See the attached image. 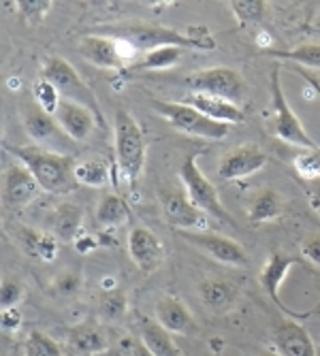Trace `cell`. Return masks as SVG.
<instances>
[{
	"label": "cell",
	"mask_w": 320,
	"mask_h": 356,
	"mask_svg": "<svg viewBox=\"0 0 320 356\" xmlns=\"http://www.w3.org/2000/svg\"><path fill=\"white\" fill-rule=\"evenodd\" d=\"M101 37H109L115 41H124L135 51H152L158 47H179V49H199L211 51L216 49V41L207 32V28H192L188 35L173 28L154 26L143 22H122L115 26L96 28Z\"/></svg>",
	"instance_id": "obj_1"
},
{
	"label": "cell",
	"mask_w": 320,
	"mask_h": 356,
	"mask_svg": "<svg viewBox=\"0 0 320 356\" xmlns=\"http://www.w3.org/2000/svg\"><path fill=\"white\" fill-rule=\"evenodd\" d=\"M7 149L17 158V163H22L32 175H35L43 192L69 194L79 186L75 179L77 163L73 160V156L54 152L41 145H17V147L7 145Z\"/></svg>",
	"instance_id": "obj_2"
},
{
	"label": "cell",
	"mask_w": 320,
	"mask_h": 356,
	"mask_svg": "<svg viewBox=\"0 0 320 356\" xmlns=\"http://www.w3.org/2000/svg\"><path fill=\"white\" fill-rule=\"evenodd\" d=\"M113 135H115V171L120 179L128 186V190H135L145 169V156H147L145 135L139 122L126 109L115 111Z\"/></svg>",
	"instance_id": "obj_3"
},
{
	"label": "cell",
	"mask_w": 320,
	"mask_h": 356,
	"mask_svg": "<svg viewBox=\"0 0 320 356\" xmlns=\"http://www.w3.org/2000/svg\"><path fill=\"white\" fill-rule=\"evenodd\" d=\"M152 109L169 122L171 128L188 135V137H197L205 141H220L229 135L231 126L220 124L197 111L195 107H190L186 103H173V101H160L152 99Z\"/></svg>",
	"instance_id": "obj_4"
},
{
	"label": "cell",
	"mask_w": 320,
	"mask_h": 356,
	"mask_svg": "<svg viewBox=\"0 0 320 356\" xmlns=\"http://www.w3.org/2000/svg\"><path fill=\"white\" fill-rule=\"evenodd\" d=\"M269 90H271V111H273V135L280 141L288 145H297L301 149H320V145L307 135L301 120L297 118V113L293 111L291 103L286 99L278 64L269 75Z\"/></svg>",
	"instance_id": "obj_5"
},
{
	"label": "cell",
	"mask_w": 320,
	"mask_h": 356,
	"mask_svg": "<svg viewBox=\"0 0 320 356\" xmlns=\"http://www.w3.org/2000/svg\"><path fill=\"white\" fill-rule=\"evenodd\" d=\"M41 77L47 79L62 96V101H73L79 103L83 107H88L99 122L103 124V111L99 107V101H96L94 92L90 90V86L81 79V75L77 73V69L73 67L71 62L62 60L58 56H51L45 64H43V71Z\"/></svg>",
	"instance_id": "obj_6"
},
{
	"label": "cell",
	"mask_w": 320,
	"mask_h": 356,
	"mask_svg": "<svg viewBox=\"0 0 320 356\" xmlns=\"http://www.w3.org/2000/svg\"><path fill=\"white\" fill-rule=\"evenodd\" d=\"M179 179H182V186H184V192L188 194V199L203 213L214 216L216 220L224 224H233V218L224 209L216 186L201 171L197 154H190L188 158H184V163L179 165Z\"/></svg>",
	"instance_id": "obj_7"
},
{
	"label": "cell",
	"mask_w": 320,
	"mask_h": 356,
	"mask_svg": "<svg viewBox=\"0 0 320 356\" xmlns=\"http://www.w3.org/2000/svg\"><path fill=\"white\" fill-rule=\"evenodd\" d=\"M184 83L192 92L220 96V99H227L235 105H241V101L246 99V81L231 67H211L197 71L188 75Z\"/></svg>",
	"instance_id": "obj_8"
},
{
	"label": "cell",
	"mask_w": 320,
	"mask_h": 356,
	"mask_svg": "<svg viewBox=\"0 0 320 356\" xmlns=\"http://www.w3.org/2000/svg\"><path fill=\"white\" fill-rule=\"evenodd\" d=\"M179 237H184L188 243L205 252L211 261L227 265V267H248L250 258L241 243H237L231 237H224L220 233L209 231H177Z\"/></svg>",
	"instance_id": "obj_9"
},
{
	"label": "cell",
	"mask_w": 320,
	"mask_h": 356,
	"mask_svg": "<svg viewBox=\"0 0 320 356\" xmlns=\"http://www.w3.org/2000/svg\"><path fill=\"white\" fill-rule=\"evenodd\" d=\"M79 51L83 56V60H88L90 64L105 71H124V62L128 58L137 56V51L124 43V41H115L109 37H101V35H88L83 37Z\"/></svg>",
	"instance_id": "obj_10"
},
{
	"label": "cell",
	"mask_w": 320,
	"mask_h": 356,
	"mask_svg": "<svg viewBox=\"0 0 320 356\" xmlns=\"http://www.w3.org/2000/svg\"><path fill=\"white\" fill-rule=\"evenodd\" d=\"M160 207L165 220L175 226L177 231H205L207 213H203L195 203L188 199L184 190H160Z\"/></svg>",
	"instance_id": "obj_11"
},
{
	"label": "cell",
	"mask_w": 320,
	"mask_h": 356,
	"mask_svg": "<svg viewBox=\"0 0 320 356\" xmlns=\"http://www.w3.org/2000/svg\"><path fill=\"white\" fill-rule=\"evenodd\" d=\"M267 154L259 145H239L229 149L220 158L218 163V175L224 181H241L252 177L254 173H259L267 165Z\"/></svg>",
	"instance_id": "obj_12"
},
{
	"label": "cell",
	"mask_w": 320,
	"mask_h": 356,
	"mask_svg": "<svg viewBox=\"0 0 320 356\" xmlns=\"http://www.w3.org/2000/svg\"><path fill=\"white\" fill-rule=\"evenodd\" d=\"M299 261L295 256H291V254H284V252H273L267 261H265V265H263V269H261V273H259V284H261V288L265 290V295L273 301V305L282 312V314H286L291 320H299V318H307L310 314H297V312H293V309H288L284 303H282V299H280V286L284 284V280H286V275H288V271H291L295 265H297Z\"/></svg>",
	"instance_id": "obj_13"
},
{
	"label": "cell",
	"mask_w": 320,
	"mask_h": 356,
	"mask_svg": "<svg viewBox=\"0 0 320 356\" xmlns=\"http://www.w3.org/2000/svg\"><path fill=\"white\" fill-rule=\"evenodd\" d=\"M128 254H131L135 267L143 275L158 271L167 258V252L160 237L154 235L150 229H145V226H135V229L128 233Z\"/></svg>",
	"instance_id": "obj_14"
},
{
	"label": "cell",
	"mask_w": 320,
	"mask_h": 356,
	"mask_svg": "<svg viewBox=\"0 0 320 356\" xmlns=\"http://www.w3.org/2000/svg\"><path fill=\"white\" fill-rule=\"evenodd\" d=\"M43 188L22 163L11 165L3 177V203L7 209H22L35 203Z\"/></svg>",
	"instance_id": "obj_15"
},
{
	"label": "cell",
	"mask_w": 320,
	"mask_h": 356,
	"mask_svg": "<svg viewBox=\"0 0 320 356\" xmlns=\"http://www.w3.org/2000/svg\"><path fill=\"white\" fill-rule=\"evenodd\" d=\"M271 343L273 352L280 356H318V348L312 335L295 320L278 322L271 333Z\"/></svg>",
	"instance_id": "obj_16"
},
{
	"label": "cell",
	"mask_w": 320,
	"mask_h": 356,
	"mask_svg": "<svg viewBox=\"0 0 320 356\" xmlns=\"http://www.w3.org/2000/svg\"><path fill=\"white\" fill-rule=\"evenodd\" d=\"M54 118L64 131V135H67L73 143H86L92 137L94 128L101 124L99 118H96L88 107L73 103V101H62Z\"/></svg>",
	"instance_id": "obj_17"
},
{
	"label": "cell",
	"mask_w": 320,
	"mask_h": 356,
	"mask_svg": "<svg viewBox=\"0 0 320 356\" xmlns=\"http://www.w3.org/2000/svg\"><path fill=\"white\" fill-rule=\"evenodd\" d=\"M24 128H26L28 137L35 141V145L47 147V149H54V152H58L64 143L69 141V137L64 135V131L56 122V118L45 113L43 109H39L37 105L26 109Z\"/></svg>",
	"instance_id": "obj_18"
},
{
	"label": "cell",
	"mask_w": 320,
	"mask_h": 356,
	"mask_svg": "<svg viewBox=\"0 0 320 356\" xmlns=\"http://www.w3.org/2000/svg\"><path fill=\"white\" fill-rule=\"evenodd\" d=\"M154 320L160 327L167 329L171 335H195L197 320L190 314V309L171 295H163L154 305Z\"/></svg>",
	"instance_id": "obj_19"
},
{
	"label": "cell",
	"mask_w": 320,
	"mask_h": 356,
	"mask_svg": "<svg viewBox=\"0 0 320 356\" xmlns=\"http://www.w3.org/2000/svg\"><path fill=\"white\" fill-rule=\"evenodd\" d=\"M199 297L201 303L216 316H224V314H231L241 299V290L229 282V280H222V277H205L199 284Z\"/></svg>",
	"instance_id": "obj_20"
},
{
	"label": "cell",
	"mask_w": 320,
	"mask_h": 356,
	"mask_svg": "<svg viewBox=\"0 0 320 356\" xmlns=\"http://www.w3.org/2000/svg\"><path fill=\"white\" fill-rule=\"evenodd\" d=\"M190 107H195L197 111H201L203 115H207L214 122L227 124V126H235L246 122V113L239 105L220 99V96H211V94H199V92H190L186 99L182 101Z\"/></svg>",
	"instance_id": "obj_21"
},
{
	"label": "cell",
	"mask_w": 320,
	"mask_h": 356,
	"mask_svg": "<svg viewBox=\"0 0 320 356\" xmlns=\"http://www.w3.org/2000/svg\"><path fill=\"white\" fill-rule=\"evenodd\" d=\"M67 339L79 354H86V356L103 354L111 348L107 331L99 325V322H92V320L71 327L67 333Z\"/></svg>",
	"instance_id": "obj_22"
},
{
	"label": "cell",
	"mask_w": 320,
	"mask_h": 356,
	"mask_svg": "<svg viewBox=\"0 0 320 356\" xmlns=\"http://www.w3.org/2000/svg\"><path fill=\"white\" fill-rule=\"evenodd\" d=\"M17 241L19 248L37 258L41 263H51L60 252V239L54 233L47 231H37V229H19L17 231Z\"/></svg>",
	"instance_id": "obj_23"
},
{
	"label": "cell",
	"mask_w": 320,
	"mask_h": 356,
	"mask_svg": "<svg viewBox=\"0 0 320 356\" xmlns=\"http://www.w3.org/2000/svg\"><path fill=\"white\" fill-rule=\"evenodd\" d=\"M139 337L154 356H186L173 335L152 318H139Z\"/></svg>",
	"instance_id": "obj_24"
},
{
	"label": "cell",
	"mask_w": 320,
	"mask_h": 356,
	"mask_svg": "<svg viewBox=\"0 0 320 356\" xmlns=\"http://www.w3.org/2000/svg\"><path fill=\"white\" fill-rule=\"evenodd\" d=\"M49 224H51V233L60 241H75L83 226V209L75 203H60L54 209Z\"/></svg>",
	"instance_id": "obj_25"
},
{
	"label": "cell",
	"mask_w": 320,
	"mask_h": 356,
	"mask_svg": "<svg viewBox=\"0 0 320 356\" xmlns=\"http://www.w3.org/2000/svg\"><path fill=\"white\" fill-rule=\"evenodd\" d=\"M184 51L179 47H158L152 51L141 54L139 60H135L133 64L122 71V75H133V73H143V71H167L173 69L182 62Z\"/></svg>",
	"instance_id": "obj_26"
},
{
	"label": "cell",
	"mask_w": 320,
	"mask_h": 356,
	"mask_svg": "<svg viewBox=\"0 0 320 356\" xmlns=\"http://www.w3.org/2000/svg\"><path fill=\"white\" fill-rule=\"evenodd\" d=\"M284 213V201L275 188H265L261 194H256L250 209H248V220L252 224H267L280 220Z\"/></svg>",
	"instance_id": "obj_27"
},
{
	"label": "cell",
	"mask_w": 320,
	"mask_h": 356,
	"mask_svg": "<svg viewBox=\"0 0 320 356\" xmlns=\"http://www.w3.org/2000/svg\"><path fill=\"white\" fill-rule=\"evenodd\" d=\"M96 220H99L105 229H120V226L131 224L133 211L120 194L109 192L101 199L99 207H96Z\"/></svg>",
	"instance_id": "obj_28"
},
{
	"label": "cell",
	"mask_w": 320,
	"mask_h": 356,
	"mask_svg": "<svg viewBox=\"0 0 320 356\" xmlns=\"http://www.w3.org/2000/svg\"><path fill=\"white\" fill-rule=\"evenodd\" d=\"M75 179L79 186L103 188L109 181V165L103 158H90L75 165Z\"/></svg>",
	"instance_id": "obj_29"
},
{
	"label": "cell",
	"mask_w": 320,
	"mask_h": 356,
	"mask_svg": "<svg viewBox=\"0 0 320 356\" xmlns=\"http://www.w3.org/2000/svg\"><path fill=\"white\" fill-rule=\"evenodd\" d=\"M24 356H64L56 339L43 331H30L24 341Z\"/></svg>",
	"instance_id": "obj_30"
},
{
	"label": "cell",
	"mask_w": 320,
	"mask_h": 356,
	"mask_svg": "<svg viewBox=\"0 0 320 356\" xmlns=\"http://www.w3.org/2000/svg\"><path fill=\"white\" fill-rule=\"evenodd\" d=\"M99 312L107 322H118L128 312V297L118 288L115 290H105V293L101 295Z\"/></svg>",
	"instance_id": "obj_31"
},
{
	"label": "cell",
	"mask_w": 320,
	"mask_h": 356,
	"mask_svg": "<svg viewBox=\"0 0 320 356\" xmlns=\"http://www.w3.org/2000/svg\"><path fill=\"white\" fill-rule=\"evenodd\" d=\"M229 9L241 24H259L267 13V3L265 0H231Z\"/></svg>",
	"instance_id": "obj_32"
},
{
	"label": "cell",
	"mask_w": 320,
	"mask_h": 356,
	"mask_svg": "<svg viewBox=\"0 0 320 356\" xmlns=\"http://www.w3.org/2000/svg\"><path fill=\"white\" fill-rule=\"evenodd\" d=\"M271 54L275 58L299 62V64H303V67H310V69H320V43H305V45H299L295 49L271 51Z\"/></svg>",
	"instance_id": "obj_33"
},
{
	"label": "cell",
	"mask_w": 320,
	"mask_h": 356,
	"mask_svg": "<svg viewBox=\"0 0 320 356\" xmlns=\"http://www.w3.org/2000/svg\"><path fill=\"white\" fill-rule=\"evenodd\" d=\"M60 103H62L60 92H58L47 79L39 77V81L35 83V105H37L39 109H43L45 113L56 115Z\"/></svg>",
	"instance_id": "obj_34"
},
{
	"label": "cell",
	"mask_w": 320,
	"mask_h": 356,
	"mask_svg": "<svg viewBox=\"0 0 320 356\" xmlns=\"http://www.w3.org/2000/svg\"><path fill=\"white\" fill-rule=\"evenodd\" d=\"M293 167L301 179H320V149H301L293 160Z\"/></svg>",
	"instance_id": "obj_35"
},
{
	"label": "cell",
	"mask_w": 320,
	"mask_h": 356,
	"mask_svg": "<svg viewBox=\"0 0 320 356\" xmlns=\"http://www.w3.org/2000/svg\"><path fill=\"white\" fill-rule=\"evenodd\" d=\"M15 11L17 15L26 22V24H41L45 19V15L51 11V5L49 0H19L15 3Z\"/></svg>",
	"instance_id": "obj_36"
},
{
	"label": "cell",
	"mask_w": 320,
	"mask_h": 356,
	"mask_svg": "<svg viewBox=\"0 0 320 356\" xmlns=\"http://www.w3.org/2000/svg\"><path fill=\"white\" fill-rule=\"evenodd\" d=\"M26 295V288L22 284V280L17 277H5L3 286H0V312L5 309H13L22 303Z\"/></svg>",
	"instance_id": "obj_37"
},
{
	"label": "cell",
	"mask_w": 320,
	"mask_h": 356,
	"mask_svg": "<svg viewBox=\"0 0 320 356\" xmlns=\"http://www.w3.org/2000/svg\"><path fill=\"white\" fill-rule=\"evenodd\" d=\"M113 356H154L141 337L135 335H122L113 346Z\"/></svg>",
	"instance_id": "obj_38"
},
{
	"label": "cell",
	"mask_w": 320,
	"mask_h": 356,
	"mask_svg": "<svg viewBox=\"0 0 320 356\" xmlns=\"http://www.w3.org/2000/svg\"><path fill=\"white\" fill-rule=\"evenodd\" d=\"M54 290L60 297H73L81 290V275L77 271H64L54 280Z\"/></svg>",
	"instance_id": "obj_39"
},
{
	"label": "cell",
	"mask_w": 320,
	"mask_h": 356,
	"mask_svg": "<svg viewBox=\"0 0 320 356\" xmlns=\"http://www.w3.org/2000/svg\"><path fill=\"white\" fill-rule=\"evenodd\" d=\"M301 256L307 263L320 267V233H312L301 241Z\"/></svg>",
	"instance_id": "obj_40"
},
{
	"label": "cell",
	"mask_w": 320,
	"mask_h": 356,
	"mask_svg": "<svg viewBox=\"0 0 320 356\" xmlns=\"http://www.w3.org/2000/svg\"><path fill=\"white\" fill-rule=\"evenodd\" d=\"M299 184L305 192L307 197V203L310 207L316 211V216L320 218V179H301L299 177Z\"/></svg>",
	"instance_id": "obj_41"
},
{
	"label": "cell",
	"mask_w": 320,
	"mask_h": 356,
	"mask_svg": "<svg viewBox=\"0 0 320 356\" xmlns=\"http://www.w3.org/2000/svg\"><path fill=\"white\" fill-rule=\"evenodd\" d=\"M0 325H3L5 331H15V329H19V325H22V314H19V309L13 307V309L0 312Z\"/></svg>",
	"instance_id": "obj_42"
},
{
	"label": "cell",
	"mask_w": 320,
	"mask_h": 356,
	"mask_svg": "<svg viewBox=\"0 0 320 356\" xmlns=\"http://www.w3.org/2000/svg\"><path fill=\"white\" fill-rule=\"evenodd\" d=\"M101 243L99 241H96L92 235H83V237H77L75 239V248L81 252V254H88V252H92V250H96V248H99Z\"/></svg>",
	"instance_id": "obj_43"
},
{
	"label": "cell",
	"mask_w": 320,
	"mask_h": 356,
	"mask_svg": "<svg viewBox=\"0 0 320 356\" xmlns=\"http://www.w3.org/2000/svg\"><path fill=\"white\" fill-rule=\"evenodd\" d=\"M256 45H259L261 49H267V51H273V39H271V35L269 32H261L259 35V39H256Z\"/></svg>",
	"instance_id": "obj_44"
},
{
	"label": "cell",
	"mask_w": 320,
	"mask_h": 356,
	"mask_svg": "<svg viewBox=\"0 0 320 356\" xmlns=\"http://www.w3.org/2000/svg\"><path fill=\"white\" fill-rule=\"evenodd\" d=\"M299 75H301V77H303V79H305V81H307V83L314 88V92L318 94V99H320V81H318V79H314V77H312L307 71H299Z\"/></svg>",
	"instance_id": "obj_45"
},
{
	"label": "cell",
	"mask_w": 320,
	"mask_h": 356,
	"mask_svg": "<svg viewBox=\"0 0 320 356\" xmlns=\"http://www.w3.org/2000/svg\"><path fill=\"white\" fill-rule=\"evenodd\" d=\"M220 346H224V341L218 339V337H214V339H211V348H214L216 352H220Z\"/></svg>",
	"instance_id": "obj_46"
},
{
	"label": "cell",
	"mask_w": 320,
	"mask_h": 356,
	"mask_svg": "<svg viewBox=\"0 0 320 356\" xmlns=\"http://www.w3.org/2000/svg\"><path fill=\"white\" fill-rule=\"evenodd\" d=\"M259 356H280V354H278V352H273V350H271V352H261V354H259Z\"/></svg>",
	"instance_id": "obj_47"
}]
</instances>
